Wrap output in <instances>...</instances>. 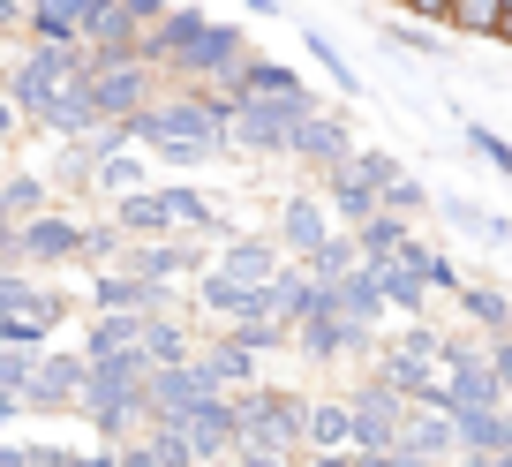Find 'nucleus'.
Here are the masks:
<instances>
[{
  "mask_svg": "<svg viewBox=\"0 0 512 467\" xmlns=\"http://www.w3.org/2000/svg\"><path fill=\"white\" fill-rule=\"evenodd\" d=\"M68 83H91V53L83 46H23L0 68V98H16L23 121H46Z\"/></svg>",
  "mask_w": 512,
  "mask_h": 467,
  "instance_id": "nucleus-1",
  "label": "nucleus"
},
{
  "mask_svg": "<svg viewBox=\"0 0 512 467\" xmlns=\"http://www.w3.org/2000/svg\"><path fill=\"white\" fill-rule=\"evenodd\" d=\"M347 407H354V452H400L415 400H400V392L384 385V377H369V370H362V385L347 392Z\"/></svg>",
  "mask_w": 512,
  "mask_h": 467,
  "instance_id": "nucleus-6",
  "label": "nucleus"
},
{
  "mask_svg": "<svg viewBox=\"0 0 512 467\" xmlns=\"http://www.w3.org/2000/svg\"><path fill=\"white\" fill-rule=\"evenodd\" d=\"M159 91H166V76H159L151 61H128V68H106V76H91L98 121H136V113H144Z\"/></svg>",
  "mask_w": 512,
  "mask_h": 467,
  "instance_id": "nucleus-11",
  "label": "nucleus"
},
{
  "mask_svg": "<svg viewBox=\"0 0 512 467\" xmlns=\"http://www.w3.org/2000/svg\"><path fill=\"white\" fill-rule=\"evenodd\" d=\"M181 437H189L196 460H226V452L241 445V407H234V392H204V400H196V415L181 422Z\"/></svg>",
  "mask_w": 512,
  "mask_h": 467,
  "instance_id": "nucleus-14",
  "label": "nucleus"
},
{
  "mask_svg": "<svg viewBox=\"0 0 512 467\" xmlns=\"http://www.w3.org/2000/svg\"><path fill=\"white\" fill-rule=\"evenodd\" d=\"M497 46H512V16H505V31H497Z\"/></svg>",
  "mask_w": 512,
  "mask_h": 467,
  "instance_id": "nucleus-50",
  "label": "nucleus"
},
{
  "mask_svg": "<svg viewBox=\"0 0 512 467\" xmlns=\"http://www.w3.org/2000/svg\"><path fill=\"white\" fill-rule=\"evenodd\" d=\"M204 400V377L196 362H174V370H151V430H181Z\"/></svg>",
  "mask_w": 512,
  "mask_h": 467,
  "instance_id": "nucleus-16",
  "label": "nucleus"
},
{
  "mask_svg": "<svg viewBox=\"0 0 512 467\" xmlns=\"http://www.w3.org/2000/svg\"><path fill=\"white\" fill-rule=\"evenodd\" d=\"M460 144L475 151V159L490 166V174H505V181H512V144H505V136H497V129H482V121H467V129H460Z\"/></svg>",
  "mask_w": 512,
  "mask_h": 467,
  "instance_id": "nucleus-38",
  "label": "nucleus"
},
{
  "mask_svg": "<svg viewBox=\"0 0 512 467\" xmlns=\"http://www.w3.org/2000/svg\"><path fill=\"white\" fill-rule=\"evenodd\" d=\"M249 53H256V46H249V31H241V23H219V16H211V31L196 38L174 68H166V83H196V91H211V83H226Z\"/></svg>",
  "mask_w": 512,
  "mask_h": 467,
  "instance_id": "nucleus-7",
  "label": "nucleus"
},
{
  "mask_svg": "<svg viewBox=\"0 0 512 467\" xmlns=\"http://www.w3.org/2000/svg\"><path fill=\"white\" fill-rule=\"evenodd\" d=\"M196 377H204V392H249L256 377H264V362L219 332V339H204V347H196Z\"/></svg>",
  "mask_w": 512,
  "mask_h": 467,
  "instance_id": "nucleus-17",
  "label": "nucleus"
},
{
  "mask_svg": "<svg viewBox=\"0 0 512 467\" xmlns=\"http://www.w3.org/2000/svg\"><path fill=\"white\" fill-rule=\"evenodd\" d=\"M121 467H196V452L181 430H144L121 445Z\"/></svg>",
  "mask_w": 512,
  "mask_h": 467,
  "instance_id": "nucleus-27",
  "label": "nucleus"
},
{
  "mask_svg": "<svg viewBox=\"0 0 512 467\" xmlns=\"http://www.w3.org/2000/svg\"><path fill=\"white\" fill-rule=\"evenodd\" d=\"M302 467H362V452H302Z\"/></svg>",
  "mask_w": 512,
  "mask_h": 467,
  "instance_id": "nucleus-46",
  "label": "nucleus"
},
{
  "mask_svg": "<svg viewBox=\"0 0 512 467\" xmlns=\"http://www.w3.org/2000/svg\"><path fill=\"white\" fill-rule=\"evenodd\" d=\"M83 234L91 226L76 219V211H38V219H23L16 226V242H8V264L16 272H31V279H46V272H68V264H83Z\"/></svg>",
  "mask_w": 512,
  "mask_h": 467,
  "instance_id": "nucleus-3",
  "label": "nucleus"
},
{
  "mask_svg": "<svg viewBox=\"0 0 512 467\" xmlns=\"http://www.w3.org/2000/svg\"><path fill=\"white\" fill-rule=\"evenodd\" d=\"M219 332L234 339V347H249L256 362H264V355H294V332L279 317H234V324H219Z\"/></svg>",
  "mask_w": 512,
  "mask_h": 467,
  "instance_id": "nucleus-30",
  "label": "nucleus"
},
{
  "mask_svg": "<svg viewBox=\"0 0 512 467\" xmlns=\"http://www.w3.org/2000/svg\"><path fill=\"white\" fill-rule=\"evenodd\" d=\"M384 38L400 53H415V61H437V53H445V38H437L430 23H384Z\"/></svg>",
  "mask_w": 512,
  "mask_h": 467,
  "instance_id": "nucleus-39",
  "label": "nucleus"
},
{
  "mask_svg": "<svg viewBox=\"0 0 512 467\" xmlns=\"http://www.w3.org/2000/svg\"><path fill=\"white\" fill-rule=\"evenodd\" d=\"M0 467H31V452H23V445H8V437H0Z\"/></svg>",
  "mask_w": 512,
  "mask_h": 467,
  "instance_id": "nucleus-49",
  "label": "nucleus"
},
{
  "mask_svg": "<svg viewBox=\"0 0 512 467\" xmlns=\"http://www.w3.org/2000/svg\"><path fill=\"white\" fill-rule=\"evenodd\" d=\"M241 8H249V16H264V23H272V16H287V0H241Z\"/></svg>",
  "mask_w": 512,
  "mask_h": 467,
  "instance_id": "nucleus-48",
  "label": "nucleus"
},
{
  "mask_svg": "<svg viewBox=\"0 0 512 467\" xmlns=\"http://www.w3.org/2000/svg\"><path fill=\"white\" fill-rule=\"evenodd\" d=\"M121 16L136 23V31H151V23H166V16H174V0H121Z\"/></svg>",
  "mask_w": 512,
  "mask_h": 467,
  "instance_id": "nucleus-42",
  "label": "nucleus"
},
{
  "mask_svg": "<svg viewBox=\"0 0 512 467\" xmlns=\"http://www.w3.org/2000/svg\"><path fill=\"white\" fill-rule=\"evenodd\" d=\"M452 302H460V317L475 324V332L512 339V294H505V287H490V279H467V287L452 294Z\"/></svg>",
  "mask_w": 512,
  "mask_h": 467,
  "instance_id": "nucleus-22",
  "label": "nucleus"
},
{
  "mask_svg": "<svg viewBox=\"0 0 512 467\" xmlns=\"http://www.w3.org/2000/svg\"><path fill=\"white\" fill-rule=\"evenodd\" d=\"M144 324L151 317H128V309H121V317H91V324H83V355H136V347H144Z\"/></svg>",
  "mask_w": 512,
  "mask_h": 467,
  "instance_id": "nucleus-26",
  "label": "nucleus"
},
{
  "mask_svg": "<svg viewBox=\"0 0 512 467\" xmlns=\"http://www.w3.org/2000/svg\"><path fill=\"white\" fill-rule=\"evenodd\" d=\"M384 347V324H354V317H332V309H317V317L294 324V355L317 362V370H339V362H362Z\"/></svg>",
  "mask_w": 512,
  "mask_h": 467,
  "instance_id": "nucleus-5",
  "label": "nucleus"
},
{
  "mask_svg": "<svg viewBox=\"0 0 512 467\" xmlns=\"http://www.w3.org/2000/svg\"><path fill=\"white\" fill-rule=\"evenodd\" d=\"M302 264H309V272H317V279H347L354 264H362V249H354V226H339L332 242H324L317 257H302Z\"/></svg>",
  "mask_w": 512,
  "mask_h": 467,
  "instance_id": "nucleus-36",
  "label": "nucleus"
},
{
  "mask_svg": "<svg viewBox=\"0 0 512 467\" xmlns=\"http://www.w3.org/2000/svg\"><path fill=\"white\" fill-rule=\"evenodd\" d=\"M219 151H234V144H219V136H174V144H159L151 159L174 166V174H196V166H211Z\"/></svg>",
  "mask_w": 512,
  "mask_h": 467,
  "instance_id": "nucleus-35",
  "label": "nucleus"
},
{
  "mask_svg": "<svg viewBox=\"0 0 512 467\" xmlns=\"http://www.w3.org/2000/svg\"><path fill=\"white\" fill-rule=\"evenodd\" d=\"M196 467H226V460H196Z\"/></svg>",
  "mask_w": 512,
  "mask_h": 467,
  "instance_id": "nucleus-51",
  "label": "nucleus"
},
{
  "mask_svg": "<svg viewBox=\"0 0 512 467\" xmlns=\"http://www.w3.org/2000/svg\"><path fill=\"white\" fill-rule=\"evenodd\" d=\"M23 16H31V0H0V46L23 31Z\"/></svg>",
  "mask_w": 512,
  "mask_h": 467,
  "instance_id": "nucleus-43",
  "label": "nucleus"
},
{
  "mask_svg": "<svg viewBox=\"0 0 512 467\" xmlns=\"http://www.w3.org/2000/svg\"><path fill=\"white\" fill-rule=\"evenodd\" d=\"M211 264H219L226 279H241V287H272L279 264H287V249H279V234H249V226H234Z\"/></svg>",
  "mask_w": 512,
  "mask_h": 467,
  "instance_id": "nucleus-12",
  "label": "nucleus"
},
{
  "mask_svg": "<svg viewBox=\"0 0 512 467\" xmlns=\"http://www.w3.org/2000/svg\"><path fill=\"white\" fill-rule=\"evenodd\" d=\"M204 31H211V16H204V8H181V0H174V16H166V23H151V31H144V61L166 76V68H174V61H181V53H189Z\"/></svg>",
  "mask_w": 512,
  "mask_h": 467,
  "instance_id": "nucleus-20",
  "label": "nucleus"
},
{
  "mask_svg": "<svg viewBox=\"0 0 512 467\" xmlns=\"http://www.w3.org/2000/svg\"><path fill=\"white\" fill-rule=\"evenodd\" d=\"M234 407H241V437H249V445L309 452V392H294V385H264V377H256L249 392H234Z\"/></svg>",
  "mask_w": 512,
  "mask_h": 467,
  "instance_id": "nucleus-2",
  "label": "nucleus"
},
{
  "mask_svg": "<svg viewBox=\"0 0 512 467\" xmlns=\"http://www.w3.org/2000/svg\"><path fill=\"white\" fill-rule=\"evenodd\" d=\"M113 272L159 279V287H189L196 272H211V257H204V242H181V234H174V242H128Z\"/></svg>",
  "mask_w": 512,
  "mask_h": 467,
  "instance_id": "nucleus-10",
  "label": "nucleus"
},
{
  "mask_svg": "<svg viewBox=\"0 0 512 467\" xmlns=\"http://www.w3.org/2000/svg\"><path fill=\"white\" fill-rule=\"evenodd\" d=\"M317 196H324V211H332L339 226H369V219L384 211V204H377V189L354 174V159H347V166H324V174H317Z\"/></svg>",
  "mask_w": 512,
  "mask_h": 467,
  "instance_id": "nucleus-19",
  "label": "nucleus"
},
{
  "mask_svg": "<svg viewBox=\"0 0 512 467\" xmlns=\"http://www.w3.org/2000/svg\"><path fill=\"white\" fill-rule=\"evenodd\" d=\"M151 189V151H113V159H98L91 174V196H106V204H121V196Z\"/></svg>",
  "mask_w": 512,
  "mask_h": 467,
  "instance_id": "nucleus-24",
  "label": "nucleus"
},
{
  "mask_svg": "<svg viewBox=\"0 0 512 467\" xmlns=\"http://www.w3.org/2000/svg\"><path fill=\"white\" fill-rule=\"evenodd\" d=\"M0 211H8V219H38V211H53V174H31V166H23V174H0Z\"/></svg>",
  "mask_w": 512,
  "mask_h": 467,
  "instance_id": "nucleus-29",
  "label": "nucleus"
},
{
  "mask_svg": "<svg viewBox=\"0 0 512 467\" xmlns=\"http://www.w3.org/2000/svg\"><path fill=\"white\" fill-rule=\"evenodd\" d=\"M460 452H512V407L460 415Z\"/></svg>",
  "mask_w": 512,
  "mask_h": 467,
  "instance_id": "nucleus-34",
  "label": "nucleus"
},
{
  "mask_svg": "<svg viewBox=\"0 0 512 467\" xmlns=\"http://www.w3.org/2000/svg\"><path fill=\"white\" fill-rule=\"evenodd\" d=\"M354 151H362V144H354L347 106H309V113H302V129H294V166L324 174V166H347Z\"/></svg>",
  "mask_w": 512,
  "mask_h": 467,
  "instance_id": "nucleus-9",
  "label": "nucleus"
},
{
  "mask_svg": "<svg viewBox=\"0 0 512 467\" xmlns=\"http://www.w3.org/2000/svg\"><path fill=\"white\" fill-rule=\"evenodd\" d=\"M121 249H128V234L113 219H98L91 234H83V272H113V264H121Z\"/></svg>",
  "mask_w": 512,
  "mask_h": 467,
  "instance_id": "nucleus-37",
  "label": "nucleus"
},
{
  "mask_svg": "<svg viewBox=\"0 0 512 467\" xmlns=\"http://www.w3.org/2000/svg\"><path fill=\"white\" fill-rule=\"evenodd\" d=\"M407 242H415V219H400V211H377L369 226H354V249H362V264H392Z\"/></svg>",
  "mask_w": 512,
  "mask_h": 467,
  "instance_id": "nucleus-25",
  "label": "nucleus"
},
{
  "mask_svg": "<svg viewBox=\"0 0 512 467\" xmlns=\"http://www.w3.org/2000/svg\"><path fill=\"white\" fill-rule=\"evenodd\" d=\"M272 234H279V249H287V257H317V249L339 234V219L324 211L317 189H294L287 204H279V226H272Z\"/></svg>",
  "mask_w": 512,
  "mask_h": 467,
  "instance_id": "nucleus-13",
  "label": "nucleus"
},
{
  "mask_svg": "<svg viewBox=\"0 0 512 467\" xmlns=\"http://www.w3.org/2000/svg\"><path fill=\"white\" fill-rule=\"evenodd\" d=\"M324 106V98H317ZM302 98H234V129H226V144L241 151V159H294V129H302Z\"/></svg>",
  "mask_w": 512,
  "mask_h": 467,
  "instance_id": "nucleus-4",
  "label": "nucleus"
},
{
  "mask_svg": "<svg viewBox=\"0 0 512 467\" xmlns=\"http://www.w3.org/2000/svg\"><path fill=\"white\" fill-rule=\"evenodd\" d=\"M490 370H497V385L512 392V339H490Z\"/></svg>",
  "mask_w": 512,
  "mask_h": 467,
  "instance_id": "nucleus-44",
  "label": "nucleus"
},
{
  "mask_svg": "<svg viewBox=\"0 0 512 467\" xmlns=\"http://www.w3.org/2000/svg\"><path fill=\"white\" fill-rule=\"evenodd\" d=\"M226 467H302V452H272V445H249V437H241V445L226 452Z\"/></svg>",
  "mask_w": 512,
  "mask_h": 467,
  "instance_id": "nucleus-40",
  "label": "nucleus"
},
{
  "mask_svg": "<svg viewBox=\"0 0 512 467\" xmlns=\"http://www.w3.org/2000/svg\"><path fill=\"white\" fill-rule=\"evenodd\" d=\"M211 91H226V98H302V106H317V91H309L287 61H264V53H249V61H241L226 83H211Z\"/></svg>",
  "mask_w": 512,
  "mask_h": 467,
  "instance_id": "nucleus-15",
  "label": "nucleus"
},
{
  "mask_svg": "<svg viewBox=\"0 0 512 467\" xmlns=\"http://www.w3.org/2000/svg\"><path fill=\"white\" fill-rule=\"evenodd\" d=\"M83 377H91V355H68V347H46L38 355V377H31V392H23V407L31 415H76L83 407Z\"/></svg>",
  "mask_w": 512,
  "mask_h": 467,
  "instance_id": "nucleus-8",
  "label": "nucleus"
},
{
  "mask_svg": "<svg viewBox=\"0 0 512 467\" xmlns=\"http://www.w3.org/2000/svg\"><path fill=\"white\" fill-rule=\"evenodd\" d=\"M400 264H415V272H422V287H430V294H460V287H467V279H460V264H452L445 249H430L422 234L400 249Z\"/></svg>",
  "mask_w": 512,
  "mask_h": 467,
  "instance_id": "nucleus-33",
  "label": "nucleus"
},
{
  "mask_svg": "<svg viewBox=\"0 0 512 467\" xmlns=\"http://www.w3.org/2000/svg\"><path fill=\"white\" fill-rule=\"evenodd\" d=\"M309 452H354V407H347V392L309 400Z\"/></svg>",
  "mask_w": 512,
  "mask_h": 467,
  "instance_id": "nucleus-23",
  "label": "nucleus"
},
{
  "mask_svg": "<svg viewBox=\"0 0 512 467\" xmlns=\"http://www.w3.org/2000/svg\"><path fill=\"white\" fill-rule=\"evenodd\" d=\"M16 129H23V113H16V98H0V151L16 144Z\"/></svg>",
  "mask_w": 512,
  "mask_h": 467,
  "instance_id": "nucleus-45",
  "label": "nucleus"
},
{
  "mask_svg": "<svg viewBox=\"0 0 512 467\" xmlns=\"http://www.w3.org/2000/svg\"><path fill=\"white\" fill-rule=\"evenodd\" d=\"M302 53L324 68V76H332V91H339V98H362V76H354V61H347V53H339L332 38L317 31V23H302Z\"/></svg>",
  "mask_w": 512,
  "mask_h": 467,
  "instance_id": "nucleus-31",
  "label": "nucleus"
},
{
  "mask_svg": "<svg viewBox=\"0 0 512 467\" xmlns=\"http://www.w3.org/2000/svg\"><path fill=\"white\" fill-rule=\"evenodd\" d=\"M196 324H189V309H174V317H151L144 324V355H151V370H174V362H196Z\"/></svg>",
  "mask_w": 512,
  "mask_h": 467,
  "instance_id": "nucleus-21",
  "label": "nucleus"
},
{
  "mask_svg": "<svg viewBox=\"0 0 512 467\" xmlns=\"http://www.w3.org/2000/svg\"><path fill=\"white\" fill-rule=\"evenodd\" d=\"M0 174H8V159H0Z\"/></svg>",
  "mask_w": 512,
  "mask_h": 467,
  "instance_id": "nucleus-52",
  "label": "nucleus"
},
{
  "mask_svg": "<svg viewBox=\"0 0 512 467\" xmlns=\"http://www.w3.org/2000/svg\"><path fill=\"white\" fill-rule=\"evenodd\" d=\"M23 452H31V467H83V452L61 437H23Z\"/></svg>",
  "mask_w": 512,
  "mask_h": 467,
  "instance_id": "nucleus-41",
  "label": "nucleus"
},
{
  "mask_svg": "<svg viewBox=\"0 0 512 467\" xmlns=\"http://www.w3.org/2000/svg\"><path fill=\"white\" fill-rule=\"evenodd\" d=\"M437 219L460 226V234H475V242H512V219H497V211L475 204V196H437Z\"/></svg>",
  "mask_w": 512,
  "mask_h": 467,
  "instance_id": "nucleus-28",
  "label": "nucleus"
},
{
  "mask_svg": "<svg viewBox=\"0 0 512 467\" xmlns=\"http://www.w3.org/2000/svg\"><path fill=\"white\" fill-rule=\"evenodd\" d=\"M505 16H512V0H452V8H445V31L497 38V31H505Z\"/></svg>",
  "mask_w": 512,
  "mask_h": 467,
  "instance_id": "nucleus-32",
  "label": "nucleus"
},
{
  "mask_svg": "<svg viewBox=\"0 0 512 467\" xmlns=\"http://www.w3.org/2000/svg\"><path fill=\"white\" fill-rule=\"evenodd\" d=\"M16 415H31V407H23V392H16V385H0V430H8Z\"/></svg>",
  "mask_w": 512,
  "mask_h": 467,
  "instance_id": "nucleus-47",
  "label": "nucleus"
},
{
  "mask_svg": "<svg viewBox=\"0 0 512 467\" xmlns=\"http://www.w3.org/2000/svg\"><path fill=\"white\" fill-rule=\"evenodd\" d=\"M400 452H415V460H430V467H460V415H445V407H415Z\"/></svg>",
  "mask_w": 512,
  "mask_h": 467,
  "instance_id": "nucleus-18",
  "label": "nucleus"
}]
</instances>
